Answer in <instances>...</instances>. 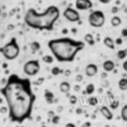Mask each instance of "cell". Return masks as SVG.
<instances>
[{"instance_id":"cell-26","label":"cell","mask_w":127,"mask_h":127,"mask_svg":"<svg viewBox=\"0 0 127 127\" xmlns=\"http://www.w3.org/2000/svg\"><path fill=\"white\" fill-rule=\"evenodd\" d=\"M69 101H70V104H72V105L76 104L77 103V97L76 96H70L69 97Z\"/></svg>"},{"instance_id":"cell-36","label":"cell","mask_w":127,"mask_h":127,"mask_svg":"<svg viewBox=\"0 0 127 127\" xmlns=\"http://www.w3.org/2000/svg\"><path fill=\"white\" fill-rule=\"evenodd\" d=\"M65 74H66V76H69V75H70V70H66Z\"/></svg>"},{"instance_id":"cell-2","label":"cell","mask_w":127,"mask_h":127,"mask_svg":"<svg viewBox=\"0 0 127 127\" xmlns=\"http://www.w3.org/2000/svg\"><path fill=\"white\" fill-rule=\"evenodd\" d=\"M53 57L59 63H71L75 60L77 54L85 48V42L71 38H57L48 41Z\"/></svg>"},{"instance_id":"cell-19","label":"cell","mask_w":127,"mask_h":127,"mask_svg":"<svg viewBox=\"0 0 127 127\" xmlns=\"http://www.w3.org/2000/svg\"><path fill=\"white\" fill-rule=\"evenodd\" d=\"M30 48H31V50H32L33 53H36V51H38V50L40 49V44H39L38 41H33V42H31Z\"/></svg>"},{"instance_id":"cell-25","label":"cell","mask_w":127,"mask_h":127,"mask_svg":"<svg viewBox=\"0 0 127 127\" xmlns=\"http://www.w3.org/2000/svg\"><path fill=\"white\" fill-rule=\"evenodd\" d=\"M118 105H119V101L118 100H113L112 104H110V108H112V109H115V108L118 107Z\"/></svg>"},{"instance_id":"cell-28","label":"cell","mask_w":127,"mask_h":127,"mask_svg":"<svg viewBox=\"0 0 127 127\" xmlns=\"http://www.w3.org/2000/svg\"><path fill=\"white\" fill-rule=\"evenodd\" d=\"M122 36H123V37H127V29L126 28H124L123 30H122Z\"/></svg>"},{"instance_id":"cell-6","label":"cell","mask_w":127,"mask_h":127,"mask_svg":"<svg viewBox=\"0 0 127 127\" xmlns=\"http://www.w3.org/2000/svg\"><path fill=\"white\" fill-rule=\"evenodd\" d=\"M40 70V64L39 60L32 59L29 60L24 65V72L27 76H36Z\"/></svg>"},{"instance_id":"cell-4","label":"cell","mask_w":127,"mask_h":127,"mask_svg":"<svg viewBox=\"0 0 127 127\" xmlns=\"http://www.w3.org/2000/svg\"><path fill=\"white\" fill-rule=\"evenodd\" d=\"M0 53L2 54L7 60H13L19 56L20 54V47L17 42L16 38H11L9 42H7L3 47L0 48Z\"/></svg>"},{"instance_id":"cell-15","label":"cell","mask_w":127,"mask_h":127,"mask_svg":"<svg viewBox=\"0 0 127 127\" xmlns=\"http://www.w3.org/2000/svg\"><path fill=\"white\" fill-rule=\"evenodd\" d=\"M110 24H112L113 27H118V26H121V24H122V19L118 16L115 15L114 17L112 18V20H110Z\"/></svg>"},{"instance_id":"cell-33","label":"cell","mask_w":127,"mask_h":127,"mask_svg":"<svg viewBox=\"0 0 127 127\" xmlns=\"http://www.w3.org/2000/svg\"><path fill=\"white\" fill-rule=\"evenodd\" d=\"M123 68H124V70H127V62H124V64H123Z\"/></svg>"},{"instance_id":"cell-13","label":"cell","mask_w":127,"mask_h":127,"mask_svg":"<svg viewBox=\"0 0 127 127\" xmlns=\"http://www.w3.org/2000/svg\"><path fill=\"white\" fill-rule=\"evenodd\" d=\"M104 45H105L107 48H109V49H115L114 39L110 38V37H105V39H104Z\"/></svg>"},{"instance_id":"cell-17","label":"cell","mask_w":127,"mask_h":127,"mask_svg":"<svg viewBox=\"0 0 127 127\" xmlns=\"http://www.w3.org/2000/svg\"><path fill=\"white\" fill-rule=\"evenodd\" d=\"M118 87L121 90H126L127 89V79L126 78H122L118 81Z\"/></svg>"},{"instance_id":"cell-27","label":"cell","mask_w":127,"mask_h":127,"mask_svg":"<svg viewBox=\"0 0 127 127\" xmlns=\"http://www.w3.org/2000/svg\"><path fill=\"white\" fill-rule=\"evenodd\" d=\"M59 116H54L53 117V123L54 124H58V123H59Z\"/></svg>"},{"instance_id":"cell-34","label":"cell","mask_w":127,"mask_h":127,"mask_svg":"<svg viewBox=\"0 0 127 127\" xmlns=\"http://www.w3.org/2000/svg\"><path fill=\"white\" fill-rule=\"evenodd\" d=\"M83 127H90V123H89V122H87V123L84 124Z\"/></svg>"},{"instance_id":"cell-3","label":"cell","mask_w":127,"mask_h":127,"mask_svg":"<svg viewBox=\"0 0 127 127\" xmlns=\"http://www.w3.org/2000/svg\"><path fill=\"white\" fill-rule=\"evenodd\" d=\"M59 16V8L56 6H49L44 12H37L33 8H30L26 11L24 20L25 24L32 29L50 31L54 29V25Z\"/></svg>"},{"instance_id":"cell-31","label":"cell","mask_w":127,"mask_h":127,"mask_svg":"<svg viewBox=\"0 0 127 127\" xmlns=\"http://www.w3.org/2000/svg\"><path fill=\"white\" fill-rule=\"evenodd\" d=\"M65 127H76V125L74 123H68V124H66Z\"/></svg>"},{"instance_id":"cell-9","label":"cell","mask_w":127,"mask_h":127,"mask_svg":"<svg viewBox=\"0 0 127 127\" xmlns=\"http://www.w3.org/2000/svg\"><path fill=\"white\" fill-rule=\"evenodd\" d=\"M98 72V67L95 64H88L85 68V75L87 77H94Z\"/></svg>"},{"instance_id":"cell-11","label":"cell","mask_w":127,"mask_h":127,"mask_svg":"<svg viewBox=\"0 0 127 127\" xmlns=\"http://www.w3.org/2000/svg\"><path fill=\"white\" fill-rule=\"evenodd\" d=\"M103 68L106 72H110L115 69V63L113 60H106L103 64Z\"/></svg>"},{"instance_id":"cell-16","label":"cell","mask_w":127,"mask_h":127,"mask_svg":"<svg viewBox=\"0 0 127 127\" xmlns=\"http://www.w3.org/2000/svg\"><path fill=\"white\" fill-rule=\"evenodd\" d=\"M84 39H85V41L87 42L88 45H90V46H94L95 45L94 37H93V35H90V33H86L85 37H84Z\"/></svg>"},{"instance_id":"cell-39","label":"cell","mask_w":127,"mask_h":127,"mask_svg":"<svg viewBox=\"0 0 127 127\" xmlns=\"http://www.w3.org/2000/svg\"><path fill=\"white\" fill-rule=\"evenodd\" d=\"M0 17H1V8H0Z\"/></svg>"},{"instance_id":"cell-22","label":"cell","mask_w":127,"mask_h":127,"mask_svg":"<svg viewBox=\"0 0 127 127\" xmlns=\"http://www.w3.org/2000/svg\"><path fill=\"white\" fill-rule=\"evenodd\" d=\"M54 59H55V58H54L53 56H49V55L44 56V57H42V60H44L46 64H51L54 62Z\"/></svg>"},{"instance_id":"cell-18","label":"cell","mask_w":127,"mask_h":127,"mask_svg":"<svg viewBox=\"0 0 127 127\" xmlns=\"http://www.w3.org/2000/svg\"><path fill=\"white\" fill-rule=\"evenodd\" d=\"M94 92H95V85H94V84H88V85L86 86L85 94H87V95H92Z\"/></svg>"},{"instance_id":"cell-5","label":"cell","mask_w":127,"mask_h":127,"mask_svg":"<svg viewBox=\"0 0 127 127\" xmlns=\"http://www.w3.org/2000/svg\"><path fill=\"white\" fill-rule=\"evenodd\" d=\"M106 18H105V13L100 10H95L88 17V22L92 27L94 28H100L105 25Z\"/></svg>"},{"instance_id":"cell-30","label":"cell","mask_w":127,"mask_h":127,"mask_svg":"<svg viewBox=\"0 0 127 127\" xmlns=\"http://www.w3.org/2000/svg\"><path fill=\"white\" fill-rule=\"evenodd\" d=\"M110 1H112V0H99V2H101V3H104V4L109 3Z\"/></svg>"},{"instance_id":"cell-14","label":"cell","mask_w":127,"mask_h":127,"mask_svg":"<svg viewBox=\"0 0 127 127\" xmlns=\"http://www.w3.org/2000/svg\"><path fill=\"white\" fill-rule=\"evenodd\" d=\"M45 99L48 104H51L54 101V94L50 90H45Z\"/></svg>"},{"instance_id":"cell-38","label":"cell","mask_w":127,"mask_h":127,"mask_svg":"<svg viewBox=\"0 0 127 127\" xmlns=\"http://www.w3.org/2000/svg\"><path fill=\"white\" fill-rule=\"evenodd\" d=\"M75 89H76V90H79V86H78V85L75 86Z\"/></svg>"},{"instance_id":"cell-35","label":"cell","mask_w":127,"mask_h":127,"mask_svg":"<svg viewBox=\"0 0 127 127\" xmlns=\"http://www.w3.org/2000/svg\"><path fill=\"white\" fill-rule=\"evenodd\" d=\"M117 10H118V9H117L116 7H113V10H112V11H113L114 13H115V12H117Z\"/></svg>"},{"instance_id":"cell-7","label":"cell","mask_w":127,"mask_h":127,"mask_svg":"<svg viewBox=\"0 0 127 127\" xmlns=\"http://www.w3.org/2000/svg\"><path fill=\"white\" fill-rule=\"evenodd\" d=\"M63 15H64V17L70 22H78L79 20H80V15H79L78 10L71 8V7L66 8Z\"/></svg>"},{"instance_id":"cell-24","label":"cell","mask_w":127,"mask_h":127,"mask_svg":"<svg viewBox=\"0 0 127 127\" xmlns=\"http://www.w3.org/2000/svg\"><path fill=\"white\" fill-rule=\"evenodd\" d=\"M51 74H53L54 76H58L59 74H62V69L58 67H54L53 69H51Z\"/></svg>"},{"instance_id":"cell-8","label":"cell","mask_w":127,"mask_h":127,"mask_svg":"<svg viewBox=\"0 0 127 127\" xmlns=\"http://www.w3.org/2000/svg\"><path fill=\"white\" fill-rule=\"evenodd\" d=\"M75 8L78 11H86L93 8V1L92 0H76L75 2Z\"/></svg>"},{"instance_id":"cell-20","label":"cell","mask_w":127,"mask_h":127,"mask_svg":"<svg viewBox=\"0 0 127 127\" xmlns=\"http://www.w3.org/2000/svg\"><path fill=\"white\" fill-rule=\"evenodd\" d=\"M121 116L123 121L127 122V105H124L123 108H122V113H121Z\"/></svg>"},{"instance_id":"cell-10","label":"cell","mask_w":127,"mask_h":127,"mask_svg":"<svg viewBox=\"0 0 127 127\" xmlns=\"http://www.w3.org/2000/svg\"><path fill=\"white\" fill-rule=\"evenodd\" d=\"M99 112H100V114L103 115L107 121H112V119L114 118V115H113L112 110H110V108L107 107V106H101V107L99 108Z\"/></svg>"},{"instance_id":"cell-40","label":"cell","mask_w":127,"mask_h":127,"mask_svg":"<svg viewBox=\"0 0 127 127\" xmlns=\"http://www.w3.org/2000/svg\"><path fill=\"white\" fill-rule=\"evenodd\" d=\"M41 127H46V126H45V125H42V126H41Z\"/></svg>"},{"instance_id":"cell-32","label":"cell","mask_w":127,"mask_h":127,"mask_svg":"<svg viewBox=\"0 0 127 127\" xmlns=\"http://www.w3.org/2000/svg\"><path fill=\"white\" fill-rule=\"evenodd\" d=\"M76 80L77 81H81L83 80V76H81V75H78V76L76 77Z\"/></svg>"},{"instance_id":"cell-29","label":"cell","mask_w":127,"mask_h":127,"mask_svg":"<svg viewBox=\"0 0 127 127\" xmlns=\"http://www.w3.org/2000/svg\"><path fill=\"white\" fill-rule=\"evenodd\" d=\"M116 45H122V42H123V40H122V38H117L116 41H114Z\"/></svg>"},{"instance_id":"cell-21","label":"cell","mask_w":127,"mask_h":127,"mask_svg":"<svg viewBox=\"0 0 127 127\" xmlns=\"http://www.w3.org/2000/svg\"><path fill=\"white\" fill-rule=\"evenodd\" d=\"M126 56H127V50L126 49L118 50V53H117V57H118V59H125Z\"/></svg>"},{"instance_id":"cell-23","label":"cell","mask_w":127,"mask_h":127,"mask_svg":"<svg viewBox=\"0 0 127 127\" xmlns=\"http://www.w3.org/2000/svg\"><path fill=\"white\" fill-rule=\"evenodd\" d=\"M88 104H89L90 106H96L97 104H98V100H97L96 97H89V99H88Z\"/></svg>"},{"instance_id":"cell-12","label":"cell","mask_w":127,"mask_h":127,"mask_svg":"<svg viewBox=\"0 0 127 127\" xmlns=\"http://www.w3.org/2000/svg\"><path fill=\"white\" fill-rule=\"evenodd\" d=\"M59 89L62 93H64V94H68L70 90V84L68 83V81H62V83H60V86H59Z\"/></svg>"},{"instance_id":"cell-1","label":"cell","mask_w":127,"mask_h":127,"mask_svg":"<svg viewBox=\"0 0 127 127\" xmlns=\"http://www.w3.org/2000/svg\"><path fill=\"white\" fill-rule=\"evenodd\" d=\"M0 93L6 99L11 122L22 123L30 118L36 95L28 78H20L16 74L10 75Z\"/></svg>"},{"instance_id":"cell-37","label":"cell","mask_w":127,"mask_h":127,"mask_svg":"<svg viewBox=\"0 0 127 127\" xmlns=\"http://www.w3.org/2000/svg\"><path fill=\"white\" fill-rule=\"evenodd\" d=\"M77 114H81V109H80V108H78V109H77Z\"/></svg>"}]
</instances>
